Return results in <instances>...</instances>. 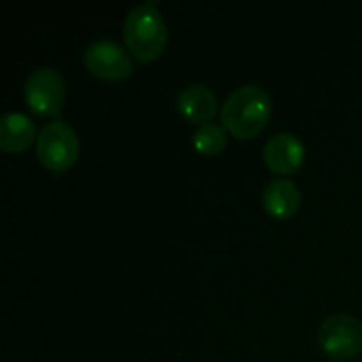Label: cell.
I'll return each mask as SVG.
<instances>
[{"mask_svg": "<svg viewBox=\"0 0 362 362\" xmlns=\"http://www.w3.org/2000/svg\"><path fill=\"white\" fill-rule=\"evenodd\" d=\"M271 95L262 85H240L226 98L221 120L233 136L247 140L264 131L271 119Z\"/></svg>", "mask_w": 362, "mask_h": 362, "instance_id": "1", "label": "cell"}, {"mask_svg": "<svg viewBox=\"0 0 362 362\" xmlns=\"http://www.w3.org/2000/svg\"><path fill=\"white\" fill-rule=\"evenodd\" d=\"M124 41L127 49L141 62L158 59L168 41V28L156 0L131 7L124 18Z\"/></svg>", "mask_w": 362, "mask_h": 362, "instance_id": "2", "label": "cell"}, {"mask_svg": "<svg viewBox=\"0 0 362 362\" xmlns=\"http://www.w3.org/2000/svg\"><path fill=\"white\" fill-rule=\"evenodd\" d=\"M35 152L42 165L52 172H64L69 168L80 154V140L69 122L55 119L46 124L37 134Z\"/></svg>", "mask_w": 362, "mask_h": 362, "instance_id": "3", "label": "cell"}, {"mask_svg": "<svg viewBox=\"0 0 362 362\" xmlns=\"http://www.w3.org/2000/svg\"><path fill=\"white\" fill-rule=\"evenodd\" d=\"M322 350L336 361L357 357L362 350V324L349 313H332L318 327Z\"/></svg>", "mask_w": 362, "mask_h": 362, "instance_id": "4", "label": "cell"}, {"mask_svg": "<svg viewBox=\"0 0 362 362\" xmlns=\"http://www.w3.org/2000/svg\"><path fill=\"white\" fill-rule=\"evenodd\" d=\"M25 101L37 115L57 117L66 98V81L55 67L41 66L32 71L23 85Z\"/></svg>", "mask_w": 362, "mask_h": 362, "instance_id": "5", "label": "cell"}, {"mask_svg": "<svg viewBox=\"0 0 362 362\" xmlns=\"http://www.w3.org/2000/svg\"><path fill=\"white\" fill-rule=\"evenodd\" d=\"M85 66L103 80H122L134 71L131 52L115 39H95L83 49Z\"/></svg>", "mask_w": 362, "mask_h": 362, "instance_id": "6", "label": "cell"}, {"mask_svg": "<svg viewBox=\"0 0 362 362\" xmlns=\"http://www.w3.org/2000/svg\"><path fill=\"white\" fill-rule=\"evenodd\" d=\"M306 148L297 134L288 131L274 133L264 145V161L267 168L274 173L288 175L297 172L304 161Z\"/></svg>", "mask_w": 362, "mask_h": 362, "instance_id": "7", "label": "cell"}, {"mask_svg": "<svg viewBox=\"0 0 362 362\" xmlns=\"http://www.w3.org/2000/svg\"><path fill=\"white\" fill-rule=\"evenodd\" d=\"M177 110L191 122H209L218 110V98L207 85L191 83L177 95Z\"/></svg>", "mask_w": 362, "mask_h": 362, "instance_id": "8", "label": "cell"}, {"mask_svg": "<svg viewBox=\"0 0 362 362\" xmlns=\"http://www.w3.org/2000/svg\"><path fill=\"white\" fill-rule=\"evenodd\" d=\"M265 211L279 219L296 214L300 207V189L290 179H274L264 187L262 193Z\"/></svg>", "mask_w": 362, "mask_h": 362, "instance_id": "9", "label": "cell"}, {"mask_svg": "<svg viewBox=\"0 0 362 362\" xmlns=\"http://www.w3.org/2000/svg\"><path fill=\"white\" fill-rule=\"evenodd\" d=\"M35 136V122L21 112H7L0 119V147L7 152H21Z\"/></svg>", "mask_w": 362, "mask_h": 362, "instance_id": "10", "label": "cell"}, {"mask_svg": "<svg viewBox=\"0 0 362 362\" xmlns=\"http://www.w3.org/2000/svg\"><path fill=\"white\" fill-rule=\"evenodd\" d=\"M226 129L221 124L209 120L200 124L193 133V145L198 152L207 156H214L226 147Z\"/></svg>", "mask_w": 362, "mask_h": 362, "instance_id": "11", "label": "cell"}, {"mask_svg": "<svg viewBox=\"0 0 362 362\" xmlns=\"http://www.w3.org/2000/svg\"><path fill=\"white\" fill-rule=\"evenodd\" d=\"M329 362H339V361H329Z\"/></svg>", "mask_w": 362, "mask_h": 362, "instance_id": "12", "label": "cell"}]
</instances>
